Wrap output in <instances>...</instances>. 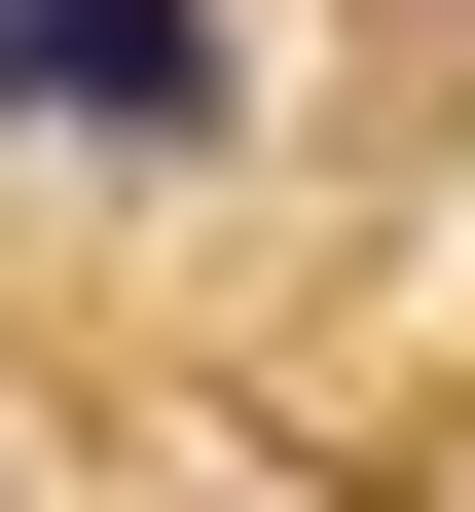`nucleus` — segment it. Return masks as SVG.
I'll use <instances>...</instances> for the list:
<instances>
[{
	"label": "nucleus",
	"instance_id": "obj_1",
	"mask_svg": "<svg viewBox=\"0 0 475 512\" xmlns=\"http://www.w3.org/2000/svg\"><path fill=\"white\" fill-rule=\"evenodd\" d=\"M37 37V110H110V147H220V0H0Z\"/></svg>",
	"mask_w": 475,
	"mask_h": 512
}]
</instances>
